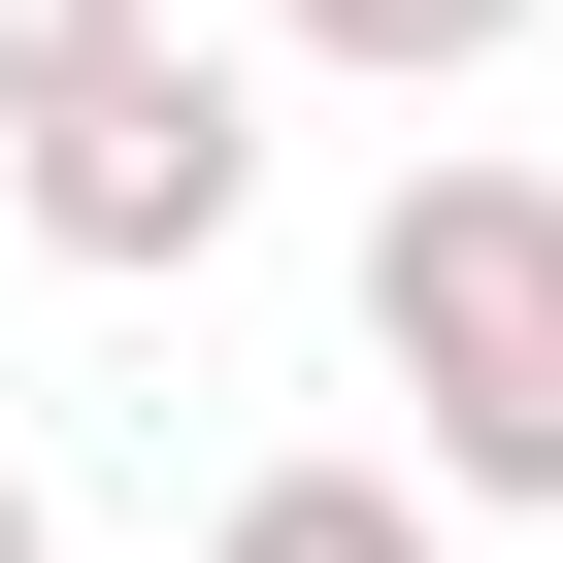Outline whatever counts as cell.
Segmentation results:
<instances>
[{"mask_svg":"<svg viewBox=\"0 0 563 563\" xmlns=\"http://www.w3.org/2000/svg\"><path fill=\"white\" fill-rule=\"evenodd\" d=\"M365 398L431 431L398 497H530V530H563V166L431 133V166L365 199Z\"/></svg>","mask_w":563,"mask_h":563,"instance_id":"obj_1","label":"cell"},{"mask_svg":"<svg viewBox=\"0 0 563 563\" xmlns=\"http://www.w3.org/2000/svg\"><path fill=\"white\" fill-rule=\"evenodd\" d=\"M0 199H34V265L166 299V265H232V232H265V67H232V34H166V67H100L67 133H0Z\"/></svg>","mask_w":563,"mask_h":563,"instance_id":"obj_2","label":"cell"},{"mask_svg":"<svg viewBox=\"0 0 563 563\" xmlns=\"http://www.w3.org/2000/svg\"><path fill=\"white\" fill-rule=\"evenodd\" d=\"M265 34H299V67H332V100H464V67H497V34H563V0H265Z\"/></svg>","mask_w":563,"mask_h":563,"instance_id":"obj_3","label":"cell"},{"mask_svg":"<svg viewBox=\"0 0 563 563\" xmlns=\"http://www.w3.org/2000/svg\"><path fill=\"white\" fill-rule=\"evenodd\" d=\"M199 563H431V497H398V464H265Z\"/></svg>","mask_w":563,"mask_h":563,"instance_id":"obj_4","label":"cell"},{"mask_svg":"<svg viewBox=\"0 0 563 563\" xmlns=\"http://www.w3.org/2000/svg\"><path fill=\"white\" fill-rule=\"evenodd\" d=\"M100 67H166V0H0V133H67Z\"/></svg>","mask_w":563,"mask_h":563,"instance_id":"obj_5","label":"cell"},{"mask_svg":"<svg viewBox=\"0 0 563 563\" xmlns=\"http://www.w3.org/2000/svg\"><path fill=\"white\" fill-rule=\"evenodd\" d=\"M0 563H67V530H34V431H0Z\"/></svg>","mask_w":563,"mask_h":563,"instance_id":"obj_6","label":"cell"}]
</instances>
